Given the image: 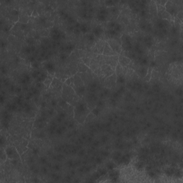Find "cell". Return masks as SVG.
<instances>
[{
    "label": "cell",
    "mask_w": 183,
    "mask_h": 183,
    "mask_svg": "<svg viewBox=\"0 0 183 183\" xmlns=\"http://www.w3.org/2000/svg\"><path fill=\"white\" fill-rule=\"evenodd\" d=\"M102 55H104V56L117 55V54H116L113 50H112L111 47H109V45H108L107 41H106L105 48H104V50H103V52H102Z\"/></svg>",
    "instance_id": "cell-15"
},
{
    "label": "cell",
    "mask_w": 183,
    "mask_h": 183,
    "mask_svg": "<svg viewBox=\"0 0 183 183\" xmlns=\"http://www.w3.org/2000/svg\"><path fill=\"white\" fill-rule=\"evenodd\" d=\"M101 70L102 72V75L104 77H105V79L107 77L112 75V74H113L114 73H115V71H114L113 69L109 65L106 64H102V65L101 66Z\"/></svg>",
    "instance_id": "cell-11"
},
{
    "label": "cell",
    "mask_w": 183,
    "mask_h": 183,
    "mask_svg": "<svg viewBox=\"0 0 183 183\" xmlns=\"http://www.w3.org/2000/svg\"><path fill=\"white\" fill-rule=\"evenodd\" d=\"M73 82H74V87H73V89H77V88H80V87H84L85 86L84 82H83V81L82 79H81V77L80 76L78 75L77 74H73Z\"/></svg>",
    "instance_id": "cell-13"
},
{
    "label": "cell",
    "mask_w": 183,
    "mask_h": 183,
    "mask_svg": "<svg viewBox=\"0 0 183 183\" xmlns=\"http://www.w3.org/2000/svg\"><path fill=\"white\" fill-rule=\"evenodd\" d=\"M1 160H2V163H3V162H5L6 160H7V154H6V152H5V149H2V152H1Z\"/></svg>",
    "instance_id": "cell-24"
},
{
    "label": "cell",
    "mask_w": 183,
    "mask_h": 183,
    "mask_svg": "<svg viewBox=\"0 0 183 183\" xmlns=\"http://www.w3.org/2000/svg\"><path fill=\"white\" fill-rule=\"evenodd\" d=\"M107 41L108 45L111 47L112 50L117 55H119L122 52V41L120 38H112L109 39Z\"/></svg>",
    "instance_id": "cell-2"
},
{
    "label": "cell",
    "mask_w": 183,
    "mask_h": 183,
    "mask_svg": "<svg viewBox=\"0 0 183 183\" xmlns=\"http://www.w3.org/2000/svg\"><path fill=\"white\" fill-rule=\"evenodd\" d=\"M62 97L63 100L66 102V103L73 106L74 105H77L80 97L77 95L75 91L72 87L68 86L64 83L62 89Z\"/></svg>",
    "instance_id": "cell-1"
},
{
    "label": "cell",
    "mask_w": 183,
    "mask_h": 183,
    "mask_svg": "<svg viewBox=\"0 0 183 183\" xmlns=\"http://www.w3.org/2000/svg\"><path fill=\"white\" fill-rule=\"evenodd\" d=\"M106 40H99L95 45V52L98 55H102L104 48H105Z\"/></svg>",
    "instance_id": "cell-14"
},
{
    "label": "cell",
    "mask_w": 183,
    "mask_h": 183,
    "mask_svg": "<svg viewBox=\"0 0 183 183\" xmlns=\"http://www.w3.org/2000/svg\"><path fill=\"white\" fill-rule=\"evenodd\" d=\"M115 74L117 75V77H119L120 76H124V68L119 63L115 68Z\"/></svg>",
    "instance_id": "cell-21"
},
{
    "label": "cell",
    "mask_w": 183,
    "mask_h": 183,
    "mask_svg": "<svg viewBox=\"0 0 183 183\" xmlns=\"http://www.w3.org/2000/svg\"><path fill=\"white\" fill-rule=\"evenodd\" d=\"M149 9L150 13H152L153 15H157V6H156L155 2L151 1L149 3Z\"/></svg>",
    "instance_id": "cell-19"
},
{
    "label": "cell",
    "mask_w": 183,
    "mask_h": 183,
    "mask_svg": "<svg viewBox=\"0 0 183 183\" xmlns=\"http://www.w3.org/2000/svg\"><path fill=\"white\" fill-rule=\"evenodd\" d=\"M30 16L29 15H26V14H22L19 16V22L22 24H27L30 20Z\"/></svg>",
    "instance_id": "cell-18"
},
{
    "label": "cell",
    "mask_w": 183,
    "mask_h": 183,
    "mask_svg": "<svg viewBox=\"0 0 183 183\" xmlns=\"http://www.w3.org/2000/svg\"><path fill=\"white\" fill-rule=\"evenodd\" d=\"M117 75L115 73H114L112 75H110L105 79L104 81V84L107 88H112V87L116 86L117 84Z\"/></svg>",
    "instance_id": "cell-9"
},
{
    "label": "cell",
    "mask_w": 183,
    "mask_h": 183,
    "mask_svg": "<svg viewBox=\"0 0 183 183\" xmlns=\"http://www.w3.org/2000/svg\"><path fill=\"white\" fill-rule=\"evenodd\" d=\"M167 0H164V1H155V3L157 4V5H160L161 6H163V7H165L166 3H167Z\"/></svg>",
    "instance_id": "cell-25"
},
{
    "label": "cell",
    "mask_w": 183,
    "mask_h": 183,
    "mask_svg": "<svg viewBox=\"0 0 183 183\" xmlns=\"http://www.w3.org/2000/svg\"><path fill=\"white\" fill-rule=\"evenodd\" d=\"M18 143H15V147L17 149L18 152L20 155H22L23 153H24L27 150V145H28V140L25 139H21V140H17Z\"/></svg>",
    "instance_id": "cell-7"
},
{
    "label": "cell",
    "mask_w": 183,
    "mask_h": 183,
    "mask_svg": "<svg viewBox=\"0 0 183 183\" xmlns=\"http://www.w3.org/2000/svg\"><path fill=\"white\" fill-rule=\"evenodd\" d=\"M156 6H157V15L159 16L160 18L164 19V20H167L168 21H170V22H172L173 23L174 17H172V16L170 15L167 11H166L165 7L160 5H157V4H156Z\"/></svg>",
    "instance_id": "cell-5"
},
{
    "label": "cell",
    "mask_w": 183,
    "mask_h": 183,
    "mask_svg": "<svg viewBox=\"0 0 183 183\" xmlns=\"http://www.w3.org/2000/svg\"><path fill=\"white\" fill-rule=\"evenodd\" d=\"M53 78L54 77H52L50 74H48V75L45 78V80H43V84L45 86L46 89H49V87H50L52 82Z\"/></svg>",
    "instance_id": "cell-17"
},
{
    "label": "cell",
    "mask_w": 183,
    "mask_h": 183,
    "mask_svg": "<svg viewBox=\"0 0 183 183\" xmlns=\"http://www.w3.org/2000/svg\"><path fill=\"white\" fill-rule=\"evenodd\" d=\"M64 84L68 85V86H70L71 87L73 88L74 87V82H73V76H70L69 77L66 79L65 80V82H64Z\"/></svg>",
    "instance_id": "cell-22"
},
{
    "label": "cell",
    "mask_w": 183,
    "mask_h": 183,
    "mask_svg": "<svg viewBox=\"0 0 183 183\" xmlns=\"http://www.w3.org/2000/svg\"><path fill=\"white\" fill-rule=\"evenodd\" d=\"M39 14L36 10H33V12H32V16H37Z\"/></svg>",
    "instance_id": "cell-27"
},
{
    "label": "cell",
    "mask_w": 183,
    "mask_h": 183,
    "mask_svg": "<svg viewBox=\"0 0 183 183\" xmlns=\"http://www.w3.org/2000/svg\"><path fill=\"white\" fill-rule=\"evenodd\" d=\"M118 57H119L118 55L114 56H104V63L109 65L115 71L116 66L118 64Z\"/></svg>",
    "instance_id": "cell-6"
},
{
    "label": "cell",
    "mask_w": 183,
    "mask_h": 183,
    "mask_svg": "<svg viewBox=\"0 0 183 183\" xmlns=\"http://www.w3.org/2000/svg\"><path fill=\"white\" fill-rule=\"evenodd\" d=\"M5 152L7 154V158L12 160H16V161H20L22 160L21 155L18 152L17 149L15 146H8L5 148Z\"/></svg>",
    "instance_id": "cell-3"
},
{
    "label": "cell",
    "mask_w": 183,
    "mask_h": 183,
    "mask_svg": "<svg viewBox=\"0 0 183 183\" xmlns=\"http://www.w3.org/2000/svg\"><path fill=\"white\" fill-rule=\"evenodd\" d=\"M77 74L80 77L81 79H82L85 86H87V85L91 82L92 78V74H93V72L90 70H89L88 72H84V73L77 72Z\"/></svg>",
    "instance_id": "cell-10"
},
{
    "label": "cell",
    "mask_w": 183,
    "mask_h": 183,
    "mask_svg": "<svg viewBox=\"0 0 183 183\" xmlns=\"http://www.w3.org/2000/svg\"><path fill=\"white\" fill-rule=\"evenodd\" d=\"M131 61H132V60L129 59L128 57H125V56H124L122 52L119 55V57H118V63H119L123 68L127 66L129 64H130Z\"/></svg>",
    "instance_id": "cell-12"
},
{
    "label": "cell",
    "mask_w": 183,
    "mask_h": 183,
    "mask_svg": "<svg viewBox=\"0 0 183 183\" xmlns=\"http://www.w3.org/2000/svg\"><path fill=\"white\" fill-rule=\"evenodd\" d=\"M176 17H178L179 20H180L181 22H182L183 21V18H182V10H181V11H180L178 13V14H177V16H176Z\"/></svg>",
    "instance_id": "cell-26"
},
{
    "label": "cell",
    "mask_w": 183,
    "mask_h": 183,
    "mask_svg": "<svg viewBox=\"0 0 183 183\" xmlns=\"http://www.w3.org/2000/svg\"><path fill=\"white\" fill-rule=\"evenodd\" d=\"M63 84H64V82H62V81H61L59 79L55 77L54 76L52 82L51 86L49 88V89H52V92H57V91L62 92Z\"/></svg>",
    "instance_id": "cell-8"
},
{
    "label": "cell",
    "mask_w": 183,
    "mask_h": 183,
    "mask_svg": "<svg viewBox=\"0 0 183 183\" xmlns=\"http://www.w3.org/2000/svg\"><path fill=\"white\" fill-rule=\"evenodd\" d=\"M81 61H82L83 63L84 64H86V65L89 67L90 66L91 64V61H92V57H83L82 59H80Z\"/></svg>",
    "instance_id": "cell-23"
},
{
    "label": "cell",
    "mask_w": 183,
    "mask_h": 183,
    "mask_svg": "<svg viewBox=\"0 0 183 183\" xmlns=\"http://www.w3.org/2000/svg\"><path fill=\"white\" fill-rule=\"evenodd\" d=\"M152 67L149 66V67L147 68V72L146 75H145V77L143 78V80L146 82H149L152 79Z\"/></svg>",
    "instance_id": "cell-20"
},
{
    "label": "cell",
    "mask_w": 183,
    "mask_h": 183,
    "mask_svg": "<svg viewBox=\"0 0 183 183\" xmlns=\"http://www.w3.org/2000/svg\"><path fill=\"white\" fill-rule=\"evenodd\" d=\"M166 11L171 15L172 17H176L177 14L179 12V7L177 5V2L167 1L165 6Z\"/></svg>",
    "instance_id": "cell-4"
},
{
    "label": "cell",
    "mask_w": 183,
    "mask_h": 183,
    "mask_svg": "<svg viewBox=\"0 0 183 183\" xmlns=\"http://www.w3.org/2000/svg\"><path fill=\"white\" fill-rule=\"evenodd\" d=\"M89 70H90V68L88 67L86 64H84L83 62L80 59V62L77 64V72H80V73H84V72H88Z\"/></svg>",
    "instance_id": "cell-16"
}]
</instances>
